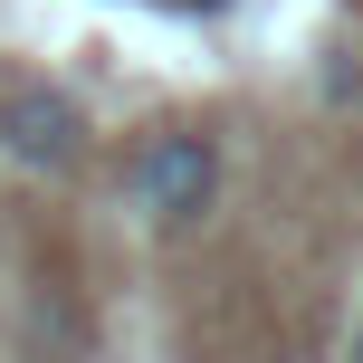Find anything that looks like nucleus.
<instances>
[{"instance_id":"1","label":"nucleus","mask_w":363,"mask_h":363,"mask_svg":"<svg viewBox=\"0 0 363 363\" xmlns=\"http://www.w3.org/2000/svg\"><path fill=\"white\" fill-rule=\"evenodd\" d=\"M125 191H134V211H144V230H191V220L220 201V144L191 134V125L153 134V144L125 163Z\"/></svg>"},{"instance_id":"2","label":"nucleus","mask_w":363,"mask_h":363,"mask_svg":"<svg viewBox=\"0 0 363 363\" xmlns=\"http://www.w3.org/2000/svg\"><path fill=\"white\" fill-rule=\"evenodd\" d=\"M0 153L29 172H77L86 163V115L57 86H10L0 96Z\"/></svg>"},{"instance_id":"3","label":"nucleus","mask_w":363,"mask_h":363,"mask_svg":"<svg viewBox=\"0 0 363 363\" xmlns=\"http://www.w3.org/2000/svg\"><path fill=\"white\" fill-rule=\"evenodd\" d=\"M354 363H363V315H354Z\"/></svg>"}]
</instances>
